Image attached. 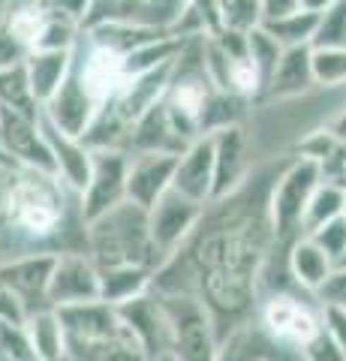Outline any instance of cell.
Masks as SVG:
<instances>
[{
    "instance_id": "1",
    "label": "cell",
    "mask_w": 346,
    "mask_h": 361,
    "mask_svg": "<svg viewBox=\"0 0 346 361\" xmlns=\"http://www.w3.org/2000/svg\"><path fill=\"white\" fill-rule=\"evenodd\" d=\"M87 253H91L97 268L148 265L160 271L166 262L163 253L154 247L148 211L130 199L87 223Z\"/></svg>"
},
{
    "instance_id": "2",
    "label": "cell",
    "mask_w": 346,
    "mask_h": 361,
    "mask_svg": "<svg viewBox=\"0 0 346 361\" xmlns=\"http://www.w3.org/2000/svg\"><path fill=\"white\" fill-rule=\"evenodd\" d=\"M160 292L169 329V353L178 361H220L223 334L211 307L196 292Z\"/></svg>"
},
{
    "instance_id": "3",
    "label": "cell",
    "mask_w": 346,
    "mask_h": 361,
    "mask_svg": "<svg viewBox=\"0 0 346 361\" xmlns=\"http://www.w3.org/2000/svg\"><path fill=\"white\" fill-rule=\"evenodd\" d=\"M322 180V169L314 160H304V157H289L286 166L280 169L274 187H271V202H268V211H271V229H274V241L280 250H286L298 235H301V223H304V208L314 190Z\"/></svg>"
},
{
    "instance_id": "4",
    "label": "cell",
    "mask_w": 346,
    "mask_h": 361,
    "mask_svg": "<svg viewBox=\"0 0 346 361\" xmlns=\"http://www.w3.org/2000/svg\"><path fill=\"white\" fill-rule=\"evenodd\" d=\"M256 319L262 322V329L280 341L283 346H292L301 353V346H307L314 337L322 331V307L316 295H307L301 289H277L268 292L259 301Z\"/></svg>"
},
{
    "instance_id": "5",
    "label": "cell",
    "mask_w": 346,
    "mask_h": 361,
    "mask_svg": "<svg viewBox=\"0 0 346 361\" xmlns=\"http://www.w3.org/2000/svg\"><path fill=\"white\" fill-rule=\"evenodd\" d=\"M205 208L208 205H199V202L187 199L178 190H166L157 199V205L148 208L151 238H154V247L163 253V259L175 256L190 241V235L199 229V223L205 217Z\"/></svg>"
},
{
    "instance_id": "6",
    "label": "cell",
    "mask_w": 346,
    "mask_h": 361,
    "mask_svg": "<svg viewBox=\"0 0 346 361\" xmlns=\"http://www.w3.org/2000/svg\"><path fill=\"white\" fill-rule=\"evenodd\" d=\"M0 148L21 169L54 172L51 148H49L46 130H42V115L33 118L9 106H0Z\"/></svg>"
},
{
    "instance_id": "7",
    "label": "cell",
    "mask_w": 346,
    "mask_h": 361,
    "mask_svg": "<svg viewBox=\"0 0 346 361\" xmlns=\"http://www.w3.org/2000/svg\"><path fill=\"white\" fill-rule=\"evenodd\" d=\"M127 172L130 154L124 148H99L94 151V166L87 187L82 190V214L91 223L99 214L118 208L127 199Z\"/></svg>"
},
{
    "instance_id": "8",
    "label": "cell",
    "mask_w": 346,
    "mask_h": 361,
    "mask_svg": "<svg viewBox=\"0 0 346 361\" xmlns=\"http://www.w3.org/2000/svg\"><path fill=\"white\" fill-rule=\"evenodd\" d=\"M99 298V268L87 250L58 253L49 280V307H70Z\"/></svg>"
},
{
    "instance_id": "9",
    "label": "cell",
    "mask_w": 346,
    "mask_h": 361,
    "mask_svg": "<svg viewBox=\"0 0 346 361\" xmlns=\"http://www.w3.org/2000/svg\"><path fill=\"white\" fill-rule=\"evenodd\" d=\"M214 142V199L232 193L235 187L244 184V178L250 175L253 151H250V135L244 123L235 127H223L217 133H208ZM211 199V202H214Z\"/></svg>"
},
{
    "instance_id": "10",
    "label": "cell",
    "mask_w": 346,
    "mask_h": 361,
    "mask_svg": "<svg viewBox=\"0 0 346 361\" xmlns=\"http://www.w3.org/2000/svg\"><path fill=\"white\" fill-rule=\"evenodd\" d=\"M75 70H79L87 94H91L99 106L115 97L127 82L124 54L111 51L106 45H97L87 37H82L79 49H75Z\"/></svg>"
},
{
    "instance_id": "11",
    "label": "cell",
    "mask_w": 346,
    "mask_h": 361,
    "mask_svg": "<svg viewBox=\"0 0 346 361\" xmlns=\"http://www.w3.org/2000/svg\"><path fill=\"white\" fill-rule=\"evenodd\" d=\"M118 313L124 319L127 331L148 353V361L169 353V329H166V310H163V298L157 289H148L136 298L118 304Z\"/></svg>"
},
{
    "instance_id": "12",
    "label": "cell",
    "mask_w": 346,
    "mask_h": 361,
    "mask_svg": "<svg viewBox=\"0 0 346 361\" xmlns=\"http://www.w3.org/2000/svg\"><path fill=\"white\" fill-rule=\"evenodd\" d=\"M97 111H99V103L87 94L79 70L73 66V73L66 75V82L58 87V94L42 106V118H46L49 123H54L58 130L82 139V135L87 133V127L94 123Z\"/></svg>"
},
{
    "instance_id": "13",
    "label": "cell",
    "mask_w": 346,
    "mask_h": 361,
    "mask_svg": "<svg viewBox=\"0 0 346 361\" xmlns=\"http://www.w3.org/2000/svg\"><path fill=\"white\" fill-rule=\"evenodd\" d=\"M175 154H130V172H127V199L139 208H154L157 199L172 190L175 180Z\"/></svg>"
},
{
    "instance_id": "14",
    "label": "cell",
    "mask_w": 346,
    "mask_h": 361,
    "mask_svg": "<svg viewBox=\"0 0 346 361\" xmlns=\"http://www.w3.org/2000/svg\"><path fill=\"white\" fill-rule=\"evenodd\" d=\"M220 361H304L298 349L283 346L262 329L259 319H247L223 337Z\"/></svg>"
},
{
    "instance_id": "15",
    "label": "cell",
    "mask_w": 346,
    "mask_h": 361,
    "mask_svg": "<svg viewBox=\"0 0 346 361\" xmlns=\"http://www.w3.org/2000/svg\"><path fill=\"white\" fill-rule=\"evenodd\" d=\"M172 190L199 202V205H208V202L214 199V142H211L208 133L199 135V139L178 157Z\"/></svg>"
},
{
    "instance_id": "16",
    "label": "cell",
    "mask_w": 346,
    "mask_h": 361,
    "mask_svg": "<svg viewBox=\"0 0 346 361\" xmlns=\"http://www.w3.org/2000/svg\"><path fill=\"white\" fill-rule=\"evenodd\" d=\"M42 130H46V139H49V148H51L54 175H58L63 184H70L75 193L82 196V190L87 187V178H91L94 151L87 148L79 135H70V133L58 130L46 118H42Z\"/></svg>"
},
{
    "instance_id": "17",
    "label": "cell",
    "mask_w": 346,
    "mask_h": 361,
    "mask_svg": "<svg viewBox=\"0 0 346 361\" xmlns=\"http://www.w3.org/2000/svg\"><path fill=\"white\" fill-rule=\"evenodd\" d=\"M338 262L322 250V247L310 238V235H298V238L286 247V271L292 286L307 292V295H316V292L326 286V280L334 274Z\"/></svg>"
},
{
    "instance_id": "18",
    "label": "cell",
    "mask_w": 346,
    "mask_h": 361,
    "mask_svg": "<svg viewBox=\"0 0 346 361\" xmlns=\"http://www.w3.org/2000/svg\"><path fill=\"white\" fill-rule=\"evenodd\" d=\"M54 259H58L54 253H33L0 265V277L21 292V298L30 304L33 313L49 307V280L54 271Z\"/></svg>"
},
{
    "instance_id": "19",
    "label": "cell",
    "mask_w": 346,
    "mask_h": 361,
    "mask_svg": "<svg viewBox=\"0 0 346 361\" xmlns=\"http://www.w3.org/2000/svg\"><path fill=\"white\" fill-rule=\"evenodd\" d=\"M310 54H314L310 45L286 49L277 70L268 78L262 99H286V97H301L307 90H314L316 78H314V61H310Z\"/></svg>"
},
{
    "instance_id": "20",
    "label": "cell",
    "mask_w": 346,
    "mask_h": 361,
    "mask_svg": "<svg viewBox=\"0 0 346 361\" xmlns=\"http://www.w3.org/2000/svg\"><path fill=\"white\" fill-rule=\"evenodd\" d=\"M75 66V49L73 51H54V49H33L25 61V70L30 78L33 97L39 106H46L49 99L58 94V87L66 82V75Z\"/></svg>"
},
{
    "instance_id": "21",
    "label": "cell",
    "mask_w": 346,
    "mask_h": 361,
    "mask_svg": "<svg viewBox=\"0 0 346 361\" xmlns=\"http://www.w3.org/2000/svg\"><path fill=\"white\" fill-rule=\"evenodd\" d=\"M66 361H148V353L124 325L115 334L66 343Z\"/></svg>"
},
{
    "instance_id": "22",
    "label": "cell",
    "mask_w": 346,
    "mask_h": 361,
    "mask_svg": "<svg viewBox=\"0 0 346 361\" xmlns=\"http://www.w3.org/2000/svg\"><path fill=\"white\" fill-rule=\"evenodd\" d=\"M154 274L157 271L148 265H109L99 268V301L124 304L142 292L154 289Z\"/></svg>"
},
{
    "instance_id": "23",
    "label": "cell",
    "mask_w": 346,
    "mask_h": 361,
    "mask_svg": "<svg viewBox=\"0 0 346 361\" xmlns=\"http://www.w3.org/2000/svg\"><path fill=\"white\" fill-rule=\"evenodd\" d=\"M25 329L39 361H66V331L54 307H42L30 313Z\"/></svg>"
},
{
    "instance_id": "24",
    "label": "cell",
    "mask_w": 346,
    "mask_h": 361,
    "mask_svg": "<svg viewBox=\"0 0 346 361\" xmlns=\"http://www.w3.org/2000/svg\"><path fill=\"white\" fill-rule=\"evenodd\" d=\"M253 111V99L247 97H238L232 90H220L214 87L205 99V109H202V118H199V130L205 133H217L223 127H235V123H247Z\"/></svg>"
},
{
    "instance_id": "25",
    "label": "cell",
    "mask_w": 346,
    "mask_h": 361,
    "mask_svg": "<svg viewBox=\"0 0 346 361\" xmlns=\"http://www.w3.org/2000/svg\"><path fill=\"white\" fill-rule=\"evenodd\" d=\"M316 21L319 13L314 9H295V13L277 16V18H265L262 27L283 45V49H298V45H314V33H316Z\"/></svg>"
},
{
    "instance_id": "26",
    "label": "cell",
    "mask_w": 346,
    "mask_h": 361,
    "mask_svg": "<svg viewBox=\"0 0 346 361\" xmlns=\"http://www.w3.org/2000/svg\"><path fill=\"white\" fill-rule=\"evenodd\" d=\"M343 190L346 184L343 180H328L322 178L319 187L314 190L307 208H304V223H301V235H310L316 232L319 226H326L334 217H343Z\"/></svg>"
},
{
    "instance_id": "27",
    "label": "cell",
    "mask_w": 346,
    "mask_h": 361,
    "mask_svg": "<svg viewBox=\"0 0 346 361\" xmlns=\"http://www.w3.org/2000/svg\"><path fill=\"white\" fill-rule=\"evenodd\" d=\"M0 106H9L16 111H25V115H33V118L42 115V106L37 103V97H33L25 63L0 70Z\"/></svg>"
},
{
    "instance_id": "28",
    "label": "cell",
    "mask_w": 346,
    "mask_h": 361,
    "mask_svg": "<svg viewBox=\"0 0 346 361\" xmlns=\"http://www.w3.org/2000/svg\"><path fill=\"white\" fill-rule=\"evenodd\" d=\"M310 49H346V0H334L319 13Z\"/></svg>"
},
{
    "instance_id": "29",
    "label": "cell",
    "mask_w": 346,
    "mask_h": 361,
    "mask_svg": "<svg viewBox=\"0 0 346 361\" xmlns=\"http://www.w3.org/2000/svg\"><path fill=\"white\" fill-rule=\"evenodd\" d=\"M283 51H286V49H283V45L277 42L262 25H256L253 30H247V54H250V61L259 66L265 85H268V78H271V73L277 70V63H280Z\"/></svg>"
},
{
    "instance_id": "30",
    "label": "cell",
    "mask_w": 346,
    "mask_h": 361,
    "mask_svg": "<svg viewBox=\"0 0 346 361\" xmlns=\"http://www.w3.org/2000/svg\"><path fill=\"white\" fill-rule=\"evenodd\" d=\"M85 37V27L75 25V21H66L58 16H46V25L33 49H54V51H73L79 49V42Z\"/></svg>"
},
{
    "instance_id": "31",
    "label": "cell",
    "mask_w": 346,
    "mask_h": 361,
    "mask_svg": "<svg viewBox=\"0 0 346 361\" xmlns=\"http://www.w3.org/2000/svg\"><path fill=\"white\" fill-rule=\"evenodd\" d=\"M310 61L319 87H346V49H314Z\"/></svg>"
},
{
    "instance_id": "32",
    "label": "cell",
    "mask_w": 346,
    "mask_h": 361,
    "mask_svg": "<svg viewBox=\"0 0 346 361\" xmlns=\"http://www.w3.org/2000/svg\"><path fill=\"white\" fill-rule=\"evenodd\" d=\"M4 18H6L9 30H13L16 37L33 51V45H37L39 33H42V25H46V13L39 9V4L13 6V9H6V16H4Z\"/></svg>"
},
{
    "instance_id": "33",
    "label": "cell",
    "mask_w": 346,
    "mask_h": 361,
    "mask_svg": "<svg viewBox=\"0 0 346 361\" xmlns=\"http://www.w3.org/2000/svg\"><path fill=\"white\" fill-rule=\"evenodd\" d=\"M262 25V0H220V27L253 30Z\"/></svg>"
},
{
    "instance_id": "34",
    "label": "cell",
    "mask_w": 346,
    "mask_h": 361,
    "mask_svg": "<svg viewBox=\"0 0 346 361\" xmlns=\"http://www.w3.org/2000/svg\"><path fill=\"white\" fill-rule=\"evenodd\" d=\"M0 361H39L25 325L0 322Z\"/></svg>"
},
{
    "instance_id": "35",
    "label": "cell",
    "mask_w": 346,
    "mask_h": 361,
    "mask_svg": "<svg viewBox=\"0 0 346 361\" xmlns=\"http://www.w3.org/2000/svg\"><path fill=\"white\" fill-rule=\"evenodd\" d=\"M30 304L21 298V292L6 283L4 277H0V322H13V325H25L30 319Z\"/></svg>"
},
{
    "instance_id": "36",
    "label": "cell",
    "mask_w": 346,
    "mask_h": 361,
    "mask_svg": "<svg viewBox=\"0 0 346 361\" xmlns=\"http://www.w3.org/2000/svg\"><path fill=\"white\" fill-rule=\"evenodd\" d=\"M310 238H314L322 250H326L334 262L343 256L346 250V217H334L328 220L326 226H319L316 232H310Z\"/></svg>"
},
{
    "instance_id": "37",
    "label": "cell",
    "mask_w": 346,
    "mask_h": 361,
    "mask_svg": "<svg viewBox=\"0 0 346 361\" xmlns=\"http://www.w3.org/2000/svg\"><path fill=\"white\" fill-rule=\"evenodd\" d=\"M94 0H39V9L46 16H58L66 21H75V25L85 27V18L91 13Z\"/></svg>"
},
{
    "instance_id": "38",
    "label": "cell",
    "mask_w": 346,
    "mask_h": 361,
    "mask_svg": "<svg viewBox=\"0 0 346 361\" xmlns=\"http://www.w3.org/2000/svg\"><path fill=\"white\" fill-rule=\"evenodd\" d=\"M27 54H30V49L16 37L13 30H9L6 18H0V70L16 66V63H25Z\"/></svg>"
},
{
    "instance_id": "39",
    "label": "cell",
    "mask_w": 346,
    "mask_h": 361,
    "mask_svg": "<svg viewBox=\"0 0 346 361\" xmlns=\"http://www.w3.org/2000/svg\"><path fill=\"white\" fill-rule=\"evenodd\" d=\"M301 358L304 361H346V353L326 331H319L307 346H301Z\"/></svg>"
},
{
    "instance_id": "40",
    "label": "cell",
    "mask_w": 346,
    "mask_h": 361,
    "mask_svg": "<svg viewBox=\"0 0 346 361\" xmlns=\"http://www.w3.org/2000/svg\"><path fill=\"white\" fill-rule=\"evenodd\" d=\"M322 307V331L346 353V307L338 304H319Z\"/></svg>"
},
{
    "instance_id": "41",
    "label": "cell",
    "mask_w": 346,
    "mask_h": 361,
    "mask_svg": "<svg viewBox=\"0 0 346 361\" xmlns=\"http://www.w3.org/2000/svg\"><path fill=\"white\" fill-rule=\"evenodd\" d=\"M316 301L346 307V268H334V274L326 280V286L316 292Z\"/></svg>"
},
{
    "instance_id": "42",
    "label": "cell",
    "mask_w": 346,
    "mask_h": 361,
    "mask_svg": "<svg viewBox=\"0 0 346 361\" xmlns=\"http://www.w3.org/2000/svg\"><path fill=\"white\" fill-rule=\"evenodd\" d=\"M301 9V0H262V21Z\"/></svg>"
},
{
    "instance_id": "43",
    "label": "cell",
    "mask_w": 346,
    "mask_h": 361,
    "mask_svg": "<svg viewBox=\"0 0 346 361\" xmlns=\"http://www.w3.org/2000/svg\"><path fill=\"white\" fill-rule=\"evenodd\" d=\"M16 169L18 166H4V169H0V211L6 208V196H9V184H13Z\"/></svg>"
},
{
    "instance_id": "44",
    "label": "cell",
    "mask_w": 346,
    "mask_h": 361,
    "mask_svg": "<svg viewBox=\"0 0 346 361\" xmlns=\"http://www.w3.org/2000/svg\"><path fill=\"white\" fill-rule=\"evenodd\" d=\"M25 4H39V0H6V9H13V6H25Z\"/></svg>"
},
{
    "instance_id": "45",
    "label": "cell",
    "mask_w": 346,
    "mask_h": 361,
    "mask_svg": "<svg viewBox=\"0 0 346 361\" xmlns=\"http://www.w3.org/2000/svg\"><path fill=\"white\" fill-rule=\"evenodd\" d=\"M4 166H16V163L9 160V154H6L4 148H0V169H4Z\"/></svg>"
},
{
    "instance_id": "46",
    "label": "cell",
    "mask_w": 346,
    "mask_h": 361,
    "mask_svg": "<svg viewBox=\"0 0 346 361\" xmlns=\"http://www.w3.org/2000/svg\"><path fill=\"white\" fill-rule=\"evenodd\" d=\"M151 361H178L172 353H163V355H157V358H151Z\"/></svg>"
},
{
    "instance_id": "47",
    "label": "cell",
    "mask_w": 346,
    "mask_h": 361,
    "mask_svg": "<svg viewBox=\"0 0 346 361\" xmlns=\"http://www.w3.org/2000/svg\"><path fill=\"white\" fill-rule=\"evenodd\" d=\"M338 268H346V250H343V256L338 259Z\"/></svg>"
},
{
    "instance_id": "48",
    "label": "cell",
    "mask_w": 346,
    "mask_h": 361,
    "mask_svg": "<svg viewBox=\"0 0 346 361\" xmlns=\"http://www.w3.org/2000/svg\"><path fill=\"white\" fill-rule=\"evenodd\" d=\"M343 217H346V190H343Z\"/></svg>"
},
{
    "instance_id": "49",
    "label": "cell",
    "mask_w": 346,
    "mask_h": 361,
    "mask_svg": "<svg viewBox=\"0 0 346 361\" xmlns=\"http://www.w3.org/2000/svg\"><path fill=\"white\" fill-rule=\"evenodd\" d=\"M343 184H346V178H343Z\"/></svg>"
}]
</instances>
